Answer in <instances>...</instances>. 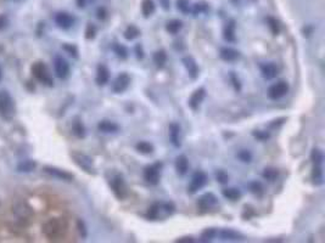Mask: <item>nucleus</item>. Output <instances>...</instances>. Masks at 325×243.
Returning a JSON list of instances; mask_svg holds the SVG:
<instances>
[{"label": "nucleus", "mask_w": 325, "mask_h": 243, "mask_svg": "<svg viewBox=\"0 0 325 243\" xmlns=\"http://www.w3.org/2000/svg\"><path fill=\"white\" fill-rule=\"evenodd\" d=\"M207 182V175L204 172H196L192 175L191 184L189 186V192L190 194H195L199 190H201L202 187L206 185Z\"/></svg>", "instance_id": "nucleus-9"}, {"label": "nucleus", "mask_w": 325, "mask_h": 243, "mask_svg": "<svg viewBox=\"0 0 325 243\" xmlns=\"http://www.w3.org/2000/svg\"><path fill=\"white\" fill-rule=\"evenodd\" d=\"M110 79V71L105 65H99L98 71H96V83L98 85H105L108 83Z\"/></svg>", "instance_id": "nucleus-16"}, {"label": "nucleus", "mask_w": 325, "mask_h": 243, "mask_svg": "<svg viewBox=\"0 0 325 243\" xmlns=\"http://www.w3.org/2000/svg\"><path fill=\"white\" fill-rule=\"evenodd\" d=\"M220 236L222 240L227 241H239V240H242L244 238V236L240 235L239 232H237V231L234 230H230V228H224V230H222L220 232Z\"/></svg>", "instance_id": "nucleus-22"}, {"label": "nucleus", "mask_w": 325, "mask_h": 243, "mask_svg": "<svg viewBox=\"0 0 325 243\" xmlns=\"http://www.w3.org/2000/svg\"><path fill=\"white\" fill-rule=\"evenodd\" d=\"M220 56H221V59L224 60V61L233 62V61H237V60L239 59L240 54H239V51L232 49V48H223V49H221V51H220Z\"/></svg>", "instance_id": "nucleus-17"}, {"label": "nucleus", "mask_w": 325, "mask_h": 243, "mask_svg": "<svg viewBox=\"0 0 325 243\" xmlns=\"http://www.w3.org/2000/svg\"><path fill=\"white\" fill-rule=\"evenodd\" d=\"M139 34H140V31H139L136 26L132 25L129 26V27L126 30V32H124V38H126L127 40H133L136 39Z\"/></svg>", "instance_id": "nucleus-31"}, {"label": "nucleus", "mask_w": 325, "mask_h": 243, "mask_svg": "<svg viewBox=\"0 0 325 243\" xmlns=\"http://www.w3.org/2000/svg\"><path fill=\"white\" fill-rule=\"evenodd\" d=\"M137 150L139 152L144 153V155H149V153H151L154 151V146L151 144L146 143V141H140V143L137 144Z\"/></svg>", "instance_id": "nucleus-32"}, {"label": "nucleus", "mask_w": 325, "mask_h": 243, "mask_svg": "<svg viewBox=\"0 0 325 243\" xmlns=\"http://www.w3.org/2000/svg\"><path fill=\"white\" fill-rule=\"evenodd\" d=\"M160 168L161 164L156 163V164L146 167L144 170V178L146 181L151 185H157L160 181Z\"/></svg>", "instance_id": "nucleus-8"}, {"label": "nucleus", "mask_w": 325, "mask_h": 243, "mask_svg": "<svg viewBox=\"0 0 325 243\" xmlns=\"http://www.w3.org/2000/svg\"><path fill=\"white\" fill-rule=\"evenodd\" d=\"M55 73L60 79L67 78L69 74V65L62 56H56L54 60Z\"/></svg>", "instance_id": "nucleus-7"}, {"label": "nucleus", "mask_w": 325, "mask_h": 243, "mask_svg": "<svg viewBox=\"0 0 325 243\" xmlns=\"http://www.w3.org/2000/svg\"><path fill=\"white\" fill-rule=\"evenodd\" d=\"M15 102L8 91H0V115L4 119H13L15 115Z\"/></svg>", "instance_id": "nucleus-1"}, {"label": "nucleus", "mask_w": 325, "mask_h": 243, "mask_svg": "<svg viewBox=\"0 0 325 243\" xmlns=\"http://www.w3.org/2000/svg\"><path fill=\"white\" fill-rule=\"evenodd\" d=\"M289 91V85L286 81H278V83L273 84L271 88L268 89V96L272 100H279L283 96L286 95Z\"/></svg>", "instance_id": "nucleus-6"}, {"label": "nucleus", "mask_w": 325, "mask_h": 243, "mask_svg": "<svg viewBox=\"0 0 325 243\" xmlns=\"http://www.w3.org/2000/svg\"><path fill=\"white\" fill-rule=\"evenodd\" d=\"M136 52H137V57H138V60L143 59V57H144V51H143V48H141L140 44H137Z\"/></svg>", "instance_id": "nucleus-49"}, {"label": "nucleus", "mask_w": 325, "mask_h": 243, "mask_svg": "<svg viewBox=\"0 0 325 243\" xmlns=\"http://www.w3.org/2000/svg\"><path fill=\"white\" fill-rule=\"evenodd\" d=\"M217 203H218L217 197L214 196L213 194H211V192H208V194H205L204 196L200 197L199 201H197V207H199L202 211H207L211 208H213Z\"/></svg>", "instance_id": "nucleus-10"}, {"label": "nucleus", "mask_w": 325, "mask_h": 243, "mask_svg": "<svg viewBox=\"0 0 325 243\" xmlns=\"http://www.w3.org/2000/svg\"><path fill=\"white\" fill-rule=\"evenodd\" d=\"M177 5L178 9H179L183 14L189 13V1H188V0H178Z\"/></svg>", "instance_id": "nucleus-42"}, {"label": "nucleus", "mask_w": 325, "mask_h": 243, "mask_svg": "<svg viewBox=\"0 0 325 243\" xmlns=\"http://www.w3.org/2000/svg\"><path fill=\"white\" fill-rule=\"evenodd\" d=\"M192 238H190V237H185V238H179V240H177V242H180V243H183V242H192Z\"/></svg>", "instance_id": "nucleus-54"}, {"label": "nucleus", "mask_w": 325, "mask_h": 243, "mask_svg": "<svg viewBox=\"0 0 325 243\" xmlns=\"http://www.w3.org/2000/svg\"><path fill=\"white\" fill-rule=\"evenodd\" d=\"M6 26H8V18L4 15H0V31L4 30Z\"/></svg>", "instance_id": "nucleus-50"}, {"label": "nucleus", "mask_w": 325, "mask_h": 243, "mask_svg": "<svg viewBox=\"0 0 325 243\" xmlns=\"http://www.w3.org/2000/svg\"><path fill=\"white\" fill-rule=\"evenodd\" d=\"M175 169H177V173L179 175H185L188 173V169H189V161L188 158L185 157L184 155L179 156L175 161Z\"/></svg>", "instance_id": "nucleus-21"}, {"label": "nucleus", "mask_w": 325, "mask_h": 243, "mask_svg": "<svg viewBox=\"0 0 325 243\" xmlns=\"http://www.w3.org/2000/svg\"><path fill=\"white\" fill-rule=\"evenodd\" d=\"M71 157L74 161V163L78 167H81L84 172L89 173V174H95V168H94L93 160L89 156L84 155L82 152H72Z\"/></svg>", "instance_id": "nucleus-4"}, {"label": "nucleus", "mask_w": 325, "mask_h": 243, "mask_svg": "<svg viewBox=\"0 0 325 243\" xmlns=\"http://www.w3.org/2000/svg\"><path fill=\"white\" fill-rule=\"evenodd\" d=\"M32 73L35 77V79L45 85H52V78L49 73V69L43 62H37L32 66Z\"/></svg>", "instance_id": "nucleus-3"}, {"label": "nucleus", "mask_w": 325, "mask_h": 243, "mask_svg": "<svg viewBox=\"0 0 325 243\" xmlns=\"http://www.w3.org/2000/svg\"><path fill=\"white\" fill-rule=\"evenodd\" d=\"M111 187L112 190H114V194L115 196L117 197L119 199H123L124 197H126L127 194V186H126V182H124L123 180V177L120 174H117L116 177L112 178L111 180Z\"/></svg>", "instance_id": "nucleus-5"}, {"label": "nucleus", "mask_w": 325, "mask_h": 243, "mask_svg": "<svg viewBox=\"0 0 325 243\" xmlns=\"http://www.w3.org/2000/svg\"><path fill=\"white\" fill-rule=\"evenodd\" d=\"M230 79H232L233 84H234V88H235V90L240 91V89H241V84H240L239 79H238L237 74H235L234 72H232V73H230Z\"/></svg>", "instance_id": "nucleus-45"}, {"label": "nucleus", "mask_w": 325, "mask_h": 243, "mask_svg": "<svg viewBox=\"0 0 325 243\" xmlns=\"http://www.w3.org/2000/svg\"><path fill=\"white\" fill-rule=\"evenodd\" d=\"M261 73L263 78L266 79H273L275 78L278 74V67L273 62H268V64L261 65Z\"/></svg>", "instance_id": "nucleus-15"}, {"label": "nucleus", "mask_w": 325, "mask_h": 243, "mask_svg": "<svg viewBox=\"0 0 325 243\" xmlns=\"http://www.w3.org/2000/svg\"><path fill=\"white\" fill-rule=\"evenodd\" d=\"M166 30L171 34H177L180 30H182V22L179 20H172L167 23Z\"/></svg>", "instance_id": "nucleus-28"}, {"label": "nucleus", "mask_w": 325, "mask_h": 243, "mask_svg": "<svg viewBox=\"0 0 325 243\" xmlns=\"http://www.w3.org/2000/svg\"><path fill=\"white\" fill-rule=\"evenodd\" d=\"M98 129L103 133L110 134V133H117L120 130L119 124L114 123V122H110V120H101L100 123L98 124Z\"/></svg>", "instance_id": "nucleus-19"}, {"label": "nucleus", "mask_w": 325, "mask_h": 243, "mask_svg": "<svg viewBox=\"0 0 325 243\" xmlns=\"http://www.w3.org/2000/svg\"><path fill=\"white\" fill-rule=\"evenodd\" d=\"M72 129H73V133L76 134L78 138H84L86 136V128H84V126L82 124L81 120L76 119L73 122V126H72Z\"/></svg>", "instance_id": "nucleus-29"}, {"label": "nucleus", "mask_w": 325, "mask_h": 243, "mask_svg": "<svg viewBox=\"0 0 325 243\" xmlns=\"http://www.w3.org/2000/svg\"><path fill=\"white\" fill-rule=\"evenodd\" d=\"M238 158L244 163H250L252 161V153L249 150H241L238 153Z\"/></svg>", "instance_id": "nucleus-38"}, {"label": "nucleus", "mask_w": 325, "mask_h": 243, "mask_svg": "<svg viewBox=\"0 0 325 243\" xmlns=\"http://www.w3.org/2000/svg\"><path fill=\"white\" fill-rule=\"evenodd\" d=\"M0 79H1V68H0Z\"/></svg>", "instance_id": "nucleus-55"}, {"label": "nucleus", "mask_w": 325, "mask_h": 243, "mask_svg": "<svg viewBox=\"0 0 325 243\" xmlns=\"http://www.w3.org/2000/svg\"><path fill=\"white\" fill-rule=\"evenodd\" d=\"M183 64H184L190 78L196 79L197 76H199V67H197V64L195 62V60L191 56H187L183 59Z\"/></svg>", "instance_id": "nucleus-13"}, {"label": "nucleus", "mask_w": 325, "mask_h": 243, "mask_svg": "<svg viewBox=\"0 0 325 243\" xmlns=\"http://www.w3.org/2000/svg\"><path fill=\"white\" fill-rule=\"evenodd\" d=\"M254 136L256 139H258V140H261V141H266V140H268L269 138H271V135H269L267 131H261V130L254 131Z\"/></svg>", "instance_id": "nucleus-43"}, {"label": "nucleus", "mask_w": 325, "mask_h": 243, "mask_svg": "<svg viewBox=\"0 0 325 243\" xmlns=\"http://www.w3.org/2000/svg\"><path fill=\"white\" fill-rule=\"evenodd\" d=\"M76 1H77V5H78L79 8H84L86 4L90 3L91 0H76Z\"/></svg>", "instance_id": "nucleus-51"}, {"label": "nucleus", "mask_w": 325, "mask_h": 243, "mask_svg": "<svg viewBox=\"0 0 325 243\" xmlns=\"http://www.w3.org/2000/svg\"><path fill=\"white\" fill-rule=\"evenodd\" d=\"M154 62H155V65L158 68H163L166 62H167V55H166V52L163 50L155 52V55H154Z\"/></svg>", "instance_id": "nucleus-26"}, {"label": "nucleus", "mask_w": 325, "mask_h": 243, "mask_svg": "<svg viewBox=\"0 0 325 243\" xmlns=\"http://www.w3.org/2000/svg\"><path fill=\"white\" fill-rule=\"evenodd\" d=\"M160 209H161V204L160 203H154L153 206H151L150 208H149L148 218L151 219V220H155V219L158 216V213H160Z\"/></svg>", "instance_id": "nucleus-36"}, {"label": "nucleus", "mask_w": 325, "mask_h": 243, "mask_svg": "<svg viewBox=\"0 0 325 243\" xmlns=\"http://www.w3.org/2000/svg\"><path fill=\"white\" fill-rule=\"evenodd\" d=\"M250 191L254 194H256V196H261L263 194V186H262L259 181H252L250 184Z\"/></svg>", "instance_id": "nucleus-37"}, {"label": "nucleus", "mask_w": 325, "mask_h": 243, "mask_svg": "<svg viewBox=\"0 0 325 243\" xmlns=\"http://www.w3.org/2000/svg\"><path fill=\"white\" fill-rule=\"evenodd\" d=\"M217 235H218V232H217L216 228H207V230H205L202 232L201 241L202 242H208V241L213 240Z\"/></svg>", "instance_id": "nucleus-33"}, {"label": "nucleus", "mask_w": 325, "mask_h": 243, "mask_svg": "<svg viewBox=\"0 0 325 243\" xmlns=\"http://www.w3.org/2000/svg\"><path fill=\"white\" fill-rule=\"evenodd\" d=\"M55 22L62 30H68L74 23V18L67 13H60L55 16Z\"/></svg>", "instance_id": "nucleus-12"}, {"label": "nucleus", "mask_w": 325, "mask_h": 243, "mask_svg": "<svg viewBox=\"0 0 325 243\" xmlns=\"http://www.w3.org/2000/svg\"><path fill=\"white\" fill-rule=\"evenodd\" d=\"M216 179H217V181L220 182V184L224 185V184H228V181H229V175H228L224 170H217Z\"/></svg>", "instance_id": "nucleus-39"}, {"label": "nucleus", "mask_w": 325, "mask_h": 243, "mask_svg": "<svg viewBox=\"0 0 325 243\" xmlns=\"http://www.w3.org/2000/svg\"><path fill=\"white\" fill-rule=\"evenodd\" d=\"M131 83V78L127 73H121L116 79H115L114 84H112V90L116 94L123 93L124 90H127V88L129 86Z\"/></svg>", "instance_id": "nucleus-11"}, {"label": "nucleus", "mask_w": 325, "mask_h": 243, "mask_svg": "<svg viewBox=\"0 0 325 243\" xmlns=\"http://www.w3.org/2000/svg\"><path fill=\"white\" fill-rule=\"evenodd\" d=\"M205 95H206V91H205L204 88L197 89V90L192 94L191 97H190L189 100V106L191 107V110H197L200 103H201L202 100H204Z\"/></svg>", "instance_id": "nucleus-18"}, {"label": "nucleus", "mask_w": 325, "mask_h": 243, "mask_svg": "<svg viewBox=\"0 0 325 243\" xmlns=\"http://www.w3.org/2000/svg\"><path fill=\"white\" fill-rule=\"evenodd\" d=\"M43 232L50 240H55L64 235L65 232V224L61 219H50L43 226Z\"/></svg>", "instance_id": "nucleus-2"}, {"label": "nucleus", "mask_w": 325, "mask_h": 243, "mask_svg": "<svg viewBox=\"0 0 325 243\" xmlns=\"http://www.w3.org/2000/svg\"><path fill=\"white\" fill-rule=\"evenodd\" d=\"M64 49L67 50V51H68L72 56L77 57V54H78V52H77V49L74 47H72V45H65Z\"/></svg>", "instance_id": "nucleus-48"}, {"label": "nucleus", "mask_w": 325, "mask_h": 243, "mask_svg": "<svg viewBox=\"0 0 325 243\" xmlns=\"http://www.w3.org/2000/svg\"><path fill=\"white\" fill-rule=\"evenodd\" d=\"M267 21H268V26H269V28H271L272 33H273L274 35L279 34V31H280V28H279L278 21L273 17H268V20Z\"/></svg>", "instance_id": "nucleus-40"}, {"label": "nucleus", "mask_w": 325, "mask_h": 243, "mask_svg": "<svg viewBox=\"0 0 325 243\" xmlns=\"http://www.w3.org/2000/svg\"><path fill=\"white\" fill-rule=\"evenodd\" d=\"M45 173H48L51 177L56 178V179L60 180H65V181H71L73 179V175L69 174V173L65 172V170L57 169V168H52V167H45L44 168Z\"/></svg>", "instance_id": "nucleus-14"}, {"label": "nucleus", "mask_w": 325, "mask_h": 243, "mask_svg": "<svg viewBox=\"0 0 325 243\" xmlns=\"http://www.w3.org/2000/svg\"><path fill=\"white\" fill-rule=\"evenodd\" d=\"M95 33H96V28L94 25H88V27H86V39H93L94 37H95Z\"/></svg>", "instance_id": "nucleus-44"}, {"label": "nucleus", "mask_w": 325, "mask_h": 243, "mask_svg": "<svg viewBox=\"0 0 325 243\" xmlns=\"http://www.w3.org/2000/svg\"><path fill=\"white\" fill-rule=\"evenodd\" d=\"M312 179L315 185H322L324 182V177H323V170L320 165H314L312 172Z\"/></svg>", "instance_id": "nucleus-27"}, {"label": "nucleus", "mask_w": 325, "mask_h": 243, "mask_svg": "<svg viewBox=\"0 0 325 243\" xmlns=\"http://www.w3.org/2000/svg\"><path fill=\"white\" fill-rule=\"evenodd\" d=\"M180 128L177 123L170 126V138L174 147H180Z\"/></svg>", "instance_id": "nucleus-20"}, {"label": "nucleus", "mask_w": 325, "mask_h": 243, "mask_svg": "<svg viewBox=\"0 0 325 243\" xmlns=\"http://www.w3.org/2000/svg\"><path fill=\"white\" fill-rule=\"evenodd\" d=\"M35 168V163L33 161H26V162L21 163L18 165V169H21L22 172H32L33 169Z\"/></svg>", "instance_id": "nucleus-41"}, {"label": "nucleus", "mask_w": 325, "mask_h": 243, "mask_svg": "<svg viewBox=\"0 0 325 243\" xmlns=\"http://www.w3.org/2000/svg\"><path fill=\"white\" fill-rule=\"evenodd\" d=\"M224 39L228 42L233 43L235 42V22L234 21H229L224 28Z\"/></svg>", "instance_id": "nucleus-23"}, {"label": "nucleus", "mask_w": 325, "mask_h": 243, "mask_svg": "<svg viewBox=\"0 0 325 243\" xmlns=\"http://www.w3.org/2000/svg\"><path fill=\"white\" fill-rule=\"evenodd\" d=\"M223 196L225 197L227 199H230V201H238V199L241 197V192L240 190L234 189V187H229V189H224L223 190Z\"/></svg>", "instance_id": "nucleus-24"}, {"label": "nucleus", "mask_w": 325, "mask_h": 243, "mask_svg": "<svg viewBox=\"0 0 325 243\" xmlns=\"http://www.w3.org/2000/svg\"><path fill=\"white\" fill-rule=\"evenodd\" d=\"M161 5H162V8L165 9V10H168L170 9V0H160Z\"/></svg>", "instance_id": "nucleus-52"}, {"label": "nucleus", "mask_w": 325, "mask_h": 243, "mask_svg": "<svg viewBox=\"0 0 325 243\" xmlns=\"http://www.w3.org/2000/svg\"><path fill=\"white\" fill-rule=\"evenodd\" d=\"M114 50L120 59L124 60L127 59V56H128V50H127V48L124 47V45H121L119 44V43H116V44L114 45Z\"/></svg>", "instance_id": "nucleus-34"}, {"label": "nucleus", "mask_w": 325, "mask_h": 243, "mask_svg": "<svg viewBox=\"0 0 325 243\" xmlns=\"http://www.w3.org/2000/svg\"><path fill=\"white\" fill-rule=\"evenodd\" d=\"M141 11H143V15L145 17H149V16L153 15L155 13V4H154L153 0H143Z\"/></svg>", "instance_id": "nucleus-25"}, {"label": "nucleus", "mask_w": 325, "mask_h": 243, "mask_svg": "<svg viewBox=\"0 0 325 243\" xmlns=\"http://www.w3.org/2000/svg\"><path fill=\"white\" fill-rule=\"evenodd\" d=\"M263 178L268 181H274V180L278 178V170L274 169V168H266L263 172Z\"/></svg>", "instance_id": "nucleus-35"}, {"label": "nucleus", "mask_w": 325, "mask_h": 243, "mask_svg": "<svg viewBox=\"0 0 325 243\" xmlns=\"http://www.w3.org/2000/svg\"><path fill=\"white\" fill-rule=\"evenodd\" d=\"M207 9H208V6L206 5V4H196L195 5V9H194V14H200V13H205V11H207Z\"/></svg>", "instance_id": "nucleus-46"}, {"label": "nucleus", "mask_w": 325, "mask_h": 243, "mask_svg": "<svg viewBox=\"0 0 325 243\" xmlns=\"http://www.w3.org/2000/svg\"><path fill=\"white\" fill-rule=\"evenodd\" d=\"M78 228H79V232H81L82 237H86V225H84V223L82 220H78Z\"/></svg>", "instance_id": "nucleus-47"}, {"label": "nucleus", "mask_w": 325, "mask_h": 243, "mask_svg": "<svg viewBox=\"0 0 325 243\" xmlns=\"http://www.w3.org/2000/svg\"><path fill=\"white\" fill-rule=\"evenodd\" d=\"M310 160L314 163V165H322L323 161H324V155H323V152L320 150L314 148L312 151V153H310Z\"/></svg>", "instance_id": "nucleus-30"}, {"label": "nucleus", "mask_w": 325, "mask_h": 243, "mask_svg": "<svg viewBox=\"0 0 325 243\" xmlns=\"http://www.w3.org/2000/svg\"><path fill=\"white\" fill-rule=\"evenodd\" d=\"M98 17L100 18V20H103V18H105V9H99Z\"/></svg>", "instance_id": "nucleus-53"}]
</instances>
